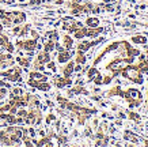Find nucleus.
Returning a JSON list of instances; mask_svg holds the SVG:
<instances>
[{"instance_id":"obj_1","label":"nucleus","mask_w":148,"mask_h":147,"mask_svg":"<svg viewBox=\"0 0 148 147\" xmlns=\"http://www.w3.org/2000/svg\"><path fill=\"white\" fill-rule=\"evenodd\" d=\"M122 75L130 79L132 82H135V83H143V76L140 74L139 68L135 67V66H130V67H126L125 70H122Z\"/></svg>"},{"instance_id":"obj_2","label":"nucleus","mask_w":148,"mask_h":147,"mask_svg":"<svg viewBox=\"0 0 148 147\" xmlns=\"http://www.w3.org/2000/svg\"><path fill=\"white\" fill-rule=\"evenodd\" d=\"M137 68L140 72H148V60H141Z\"/></svg>"},{"instance_id":"obj_3","label":"nucleus","mask_w":148,"mask_h":147,"mask_svg":"<svg viewBox=\"0 0 148 147\" xmlns=\"http://www.w3.org/2000/svg\"><path fill=\"white\" fill-rule=\"evenodd\" d=\"M19 45H21V46H25V49H29V50H32V49L36 48V41H26L25 44L19 42Z\"/></svg>"},{"instance_id":"obj_4","label":"nucleus","mask_w":148,"mask_h":147,"mask_svg":"<svg viewBox=\"0 0 148 147\" xmlns=\"http://www.w3.org/2000/svg\"><path fill=\"white\" fill-rule=\"evenodd\" d=\"M68 59H69V53H67L65 50H61V52H60V55H58V61L65 63Z\"/></svg>"},{"instance_id":"obj_5","label":"nucleus","mask_w":148,"mask_h":147,"mask_svg":"<svg viewBox=\"0 0 148 147\" xmlns=\"http://www.w3.org/2000/svg\"><path fill=\"white\" fill-rule=\"evenodd\" d=\"M99 23V21L97 18H88L87 19V25L91 27H97V25Z\"/></svg>"},{"instance_id":"obj_6","label":"nucleus","mask_w":148,"mask_h":147,"mask_svg":"<svg viewBox=\"0 0 148 147\" xmlns=\"http://www.w3.org/2000/svg\"><path fill=\"white\" fill-rule=\"evenodd\" d=\"M53 48H54L53 40H52V41H48V42L45 44V50H46V52H50V50H53Z\"/></svg>"},{"instance_id":"obj_7","label":"nucleus","mask_w":148,"mask_h":147,"mask_svg":"<svg viewBox=\"0 0 148 147\" xmlns=\"http://www.w3.org/2000/svg\"><path fill=\"white\" fill-rule=\"evenodd\" d=\"M133 41H135V42H137V44H145V42H147V38H144V37L139 36V37H135V38H133Z\"/></svg>"},{"instance_id":"obj_8","label":"nucleus","mask_w":148,"mask_h":147,"mask_svg":"<svg viewBox=\"0 0 148 147\" xmlns=\"http://www.w3.org/2000/svg\"><path fill=\"white\" fill-rule=\"evenodd\" d=\"M49 61V55H40V63H46Z\"/></svg>"},{"instance_id":"obj_9","label":"nucleus","mask_w":148,"mask_h":147,"mask_svg":"<svg viewBox=\"0 0 148 147\" xmlns=\"http://www.w3.org/2000/svg\"><path fill=\"white\" fill-rule=\"evenodd\" d=\"M72 70H73V64L71 63V64H69V66H68V67L65 68V71H64V75L68 76V75H69V74L72 72Z\"/></svg>"},{"instance_id":"obj_10","label":"nucleus","mask_w":148,"mask_h":147,"mask_svg":"<svg viewBox=\"0 0 148 147\" xmlns=\"http://www.w3.org/2000/svg\"><path fill=\"white\" fill-rule=\"evenodd\" d=\"M64 44H65V45H67V46H68V48H71V46H72V40H71V38H69V37H64Z\"/></svg>"},{"instance_id":"obj_11","label":"nucleus","mask_w":148,"mask_h":147,"mask_svg":"<svg viewBox=\"0 0 148 147\" xmlns=\"http://www.w3.org/2000/svg\"><path fill=\"white\" fill-rule=\"evenodd\" d=\"M7 44H8V40H7V37L0 36V45H7Z\"/></svg>"},{"instance_id":"obj_12","label":"nucleus","mask_w":148,"mask_h":147,"mask_svg":"<svg viewBox=\"0 0 148 147\" xmlns=\"http://www.w3.org/2000/svg\"><path fill=\"white\" fill-rule=\"evenodd\" d=\"M84 60H86V57L79 52V55H77V57H76V61L77 63H84Z\"/></svg>"},{"instance_id":"obj_13","label":"nucleus","mask_w":148,"mask_h":147,"mask_svg":"<svg viewBox=\"0 0 148 147\" xmlns=\"http://www.w3.org/2000/svg\"><path fill=\"white\" fill-rule=\"evenodd\" d=\"M18 60L22 66H29V61H26V59H18Z\"/></svg>"},{"instance_id":"obj_14","label":"nucleus","mask_w":148,"mask_h":147,"mask_svg":"<svg viewBox=\"0 0 148 147\" xmlns=\"http://www.w3.org/2000/svg\"><path fill=\"white\" fill-rule=\"evenodd\" d=\"M7 50H8V52H12V50H14V46L11 44H7Z\"/></svg>"},{"instance_id":"obj_15","label":"nucleus","mask_w":148,"mask_h":147,"mask_svg":"<svg viewBox=\"0 0 148 147\" xmlns=\"http://www.w3.org/2000/svg\"><path fill=\"white\" fill-rule=\"evenodd\" d=\"M48 67L52 68V70H54V64H53V63H49V64H48Z\"/></svg>"}]
</instances>
